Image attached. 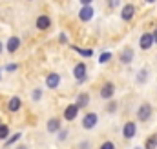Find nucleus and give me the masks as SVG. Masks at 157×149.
I'll list each match as a JSON object with an SVG mask.
<instances>
[{
	"mask_svg": "<svg viewBox=\"0 0 157 149\" xmlns=\"http://www.w3.org/2000/svg\"><path fill=\"white\" fill-rule=\"evenodd\" d=\"M152 114H154V107H152L150 102H143V104L137 107V118H139L141 122H148V120L152 118Z\"/></svg>",
	"mask_w": 157,
	"mask_h": 149,
	"instance_id": "nucleus-1",
	"label": "nucleus"
},
{
	"mask_svg": "<svg viewBox=\"0 0 157 149\" xmlns=\"http://www.w3.org/2000/svg\"><path fill=\"white\" fill-rule=\"evenodd\" d=\"M155 44V40H154V35L150 33V31H146V33H143L141 38H139V47L143 49V51H148V49H152V45Z\"/></svg>",
	"mask_w": 157,
	"mask_h": 149,
	"instance_id": "nucleus-2",
	"label": "nucleus"
},
{
	"mask_svg": "<svg viewBox=\"0 0 157 149\" xmlns=\"http://www.w3.org/2000/svg\"><path fill=\"white\" fill-rule=\"evenodd\" d=\"M86 74H88V67H86V64H84V62L75 64V67H73V76H75V80H77L78 84H82V82L86 80Z\"/></svg>",
	"mask_w": 157,
	"mask_h": 149,
	"instance_id": "nucleus-3",
	"label": "nucleus"
},
{
	"mask_svg": "<svg viewBox=\"0 0 157 149\" xmlns=\"http://www.w3.org/2000/svg\"><path fill=\"white\" fill-rule=\"evenodd\" d=\"M101 98L102 100H112L113 98V95H115V84H112V82H106V84H102V87H101Z\"/></svg>",
	"mask_w": 157,
	"mask_h": 149,
	"instance_id": "nucleus-4",
	"label": "nucleus"
},
{
	"mask_svg": "<svg viewBox=\"0 0 157 149\" xmlns=\"http://www.w3.org/2000/svg\"><path fill=\"white\" fill-rule=\"evenodd\" d=\"M133 16H135V5L133 4H124L122 9H121V18L124 22H132Z\"/></svg>",
	"mask_w": 157,
	"mask_h": 149,
	"instance_id": "nucleus-5",
	"label": "nucleus"
},
{
	"mask_svg": "<svg viewBox=\"0 0 157 149\" xmlns=\"http://www.w3.org/2000/svg\"><path fill=\"white\" fill-rule=\"evenodd\" d=\"M97 124H99L97 113H86V114H84V118H82V127H84V129H93Z\"/></svg>",
	"mask_w": 157,
	"mask_h": 149,
	"instance_id": "nucleus-6",
	"label": "nucleus"
},
{
	"mask_svg": "<svg viewBox=\"0 0 157 149\" xmlns=\"http://www.w3.org/2000/svg\"><path fill=\"white\" fill-rule=\"evenodd\" d=\"M137 135V124L135 122H126L124 125H122V136L126 138V140H132L133 136Z\"/></svg>",
	"mask_w": 157,
	"mask_h": 149,
	"instance_id": "nucleus-7",
	"label": "nucleus"
},
{
	"mask_svg": "<svg viewBox=\"0 0 157 149\" xmlns=\"http://www.w3.org/2000/svg\"><path fill=\"white\" fill-rule=\"evenodd\" d=\"M133 47H130V45H126V47H122V51H121V55H119V60H121V64H124V66H128V64H132V60H133Z\"/></svg>",
	"mask_w": 157,
	"mask_h": 149,
	"instance_id": "nucleus-8",
	"label": "nucleus"
},
{
	"mask_svg": "<svg viewBox=\"0 0 157 149\" xmlns=\"http://www.w3.org/2000/svg\"><path fill=\"white\" fill-rule=\"evenodd\" d=\"M78 109H80V107H78L75 102H73V104H70V106L64 109V118H66L68 122H73V120L78 116Z\"/></svg>",
	"mask_w": 157,
	"mask_h": 149,
	"instance_id": "nucleus-9",
	"label": "nucleus"
},
{
	"mask_svg": "<svg viewBox=\"0 0 157 149\" xmlns=\"http://www.w3.org/2000/svg\"><path fill=\"white\" fill-rule=\"evenodd\" d=\"M35 26H37L39 31H48V29L51 27V18H49L48 15H40V16H37Z\"/></svg>",
	"mask_w": 157,
	"mask_h": 149,
	"instance_id": "nucleus-10",
	"label": "nucleus"
},
{
	"mask_svg": "<svg viewBox=\"0 0 157 149\" xmlns=\"http://www.w3.org/2000/svg\"><path fill=\"white\" fill-rule=\"evenodd\" d=\"M93 15H95V11H93L91 5H82L80 11H78V18H80L82 22H90V20L93 18Z\"/></svg>",
	"mask_w": 157,
	"mask_h": 149,
	"instance_id": "nucleus-11",
	"label": "nucleus"
},
{
	"mask_svg": "<svg viewBox=\"0 0 157 149\" xmlns=\"http://www.w3.org/2000/svg\"><path fill=\"white\" fill-rule=\"evenodd\" d=\"M46 85L48 89H57L60 85V74L59 73H49L46 76Z\"/></svg>",
	"mask_w": 157,
	"mask_h": 149,
	"instance_id": "nucleus-12",
	"label": "nucleus"
},
{
	"mask_svg": "<svg viewBox=\"0 0 157 149\" xmlns=\"http://www.w3.org/2000/svg\"><path fill=\"white\" fill-rule=\"evenodd\" d=\"M46 127H48V133H59L60 129H62V122H60V118H49L48 120V124H46Z\"/></svg>",
	"mask_w": 157,
	"mask_h": 149,
	"instance_id": "nucleus-13",
	"label": "nucleus"
},
{
	"mask_svg": "<svg viewBox=\"0 0 157 149\" xmlns=\"http://www.w3.org/2000/svg\"><path fill=\"white\" fill-rule=\"evenodd\" d=\"M18 47H20V38L18 37H11L7 40V44H6V51L7 53H15V51H18Z\"/></svg>",
	"mask_w": 157,
	"mask_h": 149,
	"instance_id": "nucleus-14",
	"label": "nucleus"
},
{
	"mask_svg": "<svg viewBox=\"0 0 157 149\" xmlns=\"http://www.w3.org/2000/svg\"><path fill=\"white\" fill-rule=\"evenodd\" d=\"M20 107H22V100H20L18 96H11L9 102H7V109H9L11 113H17Z\"/></svg>",
	"mask_w": 157,
	"mask_h": 149,
	"instance_id": "nucleus-15",
	"label": "nucleus"
},
{
	"mask_svg": "<svg viewBox=\"0 0 157 149\" xmlns=\"http://www.w3.org/2000/svg\"><path fill=\"white\" fill-rule=\"evenodd\" d=\"M75 104H77L80 109H82V107H86V106H90V95H88L86 91L78 93V95H77V100H75Z\"/></svg>",
	"mask_w": 157,
	"mask_h": 149,
	"instance_id": "nucleus-16",
	"label": "nucleus"
},
{
	"mask_svg": "<svg viewBox=\"0 0 157 149\" xmlns=\"http://www.w3.org/2000/svg\"><path fill=\"white\" fill-rule=\"evenodd\" d=\"M144 149H157V133H152L144 140Z\"/></svg>",
	"mask_w": 157,
	"mask_h": 149,
	"instance_id": "nucleus-17",
	"label": "nucleus"
},
{
	"mask_svg": "<svg viewBox=\"0 0 157 149\" xmlns=\"http://www.w3.org/2000/svg\"><path fill=\"white\" fill-rule=\"evenodd\" d=\"M148 78H150V71H148L146 67H143V69L137 73V78H135V80H137V84H146Z\"/></svg>",
	"mask_w": 157,
	"mask_h": 149,
	"instance_id": "nucleus-18",
	"label": "nucleus"
},
{
	"mask_svg": "<svg viewBox=\"0 0 157 149\" xmlns=\"http://www.w3.org/2000/svg\"><path fill=\"white\" fill-rule=\"evenodd\" d=\"M71 49H73V51H77L78 55H80V56H84V58H90V56L93 55V51H91V49H82V47H77V45H71Z\"/></svg>",
	"mask_w": 157,
	"mask_h": 149,
	"instance_id": "nucleus-19",
	"label": "nucleus"
},
{
	"mask_svg": "<svg viewBox=\"0 0 157 149\" xmlns=\"http://www.w3.org/2000/svg\"><path fill=\"white\" fill-rule=\"evenodd\" d=\"M20 138H22V133H15L13 136H9V138L6 140V147H11V146H13L15 142H18Z\"/></svg>",
	"mask_w": 157,
	"mask_h": 149,
	"instance_id": "nucleus-20",
	"label": "nucleus"
},
{
	"mask_svg": "<svg viewBox=\"0 0 157 149\" xmlns=\"http://www.w3.org/2000/svg\"><path fill=\"white\" fill-rule=\"evenodd\" d=\"M9 138V127L6 124H0V140H7Z\"/></svg>",
	"mask_w": 157,
	"mask_h": 149,
	"instance_id": "nucleus-21",
	"label": "nucleus"
},
{
	"mask_svg": "<svg viewBox=\"0 0 157 149\" xmlns=\"http://www.w3.org/2000/svg\"><path fill=\"white\" fill-rule=\"evenodd\" d=\"M110 60H112V53H110V51L101 53V56H99V62H101V64H108Z\"/></svg>",
	"mask_w": 157,
	"mask_h": 149,
	"instance_id": "nucleus-22",
	"label": "nucleus"
},
{
	"mask_svg": "<svg viewBox=\"0 0 157 149\" xmlns=\"http://www.w3.org/2000/svg\"><path fill=\"white\" fill-rule=\"evenodd\" d=\"M106 111H108V113H115V111H117V102H115V100H108Z\"/></svg>",
	"mask_w": 157,
	"mask_h": 149,
	"instance_id": "nucleus-23",
	"label": "nucleus"
},
{
	"mask_svg": "<svg viewBox=\"0 0 157 149\" xmlns=\"http://www.w3.org/2000/svg\"><path fill=\"white\" fill-rule=\"evenodd\" d=\"M31 98H33L35 102H39L40 98H42V89H39V87H37V89H33V93H31Z\"/></svg>",
	"mask_w": 157,
	"mask_h": 149,
	"instance_id": "nucleus-24",
	"label": "nucleus"
},
{
	"mask_svg": "<svg viewBox=\"0 0 157 149\" xmlns=\"http://www.w3.org/2000/svg\"><path fill=\"white\" fill-rule=\"evenodd\" d=\"M99 149H115V144L112 142V140H106V142H102L101 144V147Z\"/></svg>",
	"mask_w": 157,
	"mask_h": 149,
	"instance_id": "nucleus-25",
	"label": "nucleus"
},
{
	"mask_svg": "<svg viewBox=\"0 0 157 149\" xmlns=\"http://www.w3.org/2000/svg\"><path fill=\"white\" fill-rule=\"evenodd\" d=\"M119 5H121V0H108V7L110 9H115Z\"/></svg>",
	"mask_w": 157,
	"mask_h": 149,
	"instance_id": "nucleus-26",
	"label": "nucleus"
},
{
	"mask_svg": "<svg viewBox=\"0 0 157 149\" xmlns=\"http://www.w3.org/2000/svg\"><path fill=\"white\" fill-rule=\"evenodd\" d=\"M90 147H91V144H90L88 140H86V142H80V144H78V149H90Z\"/></svg>",
	"mask_w": 157,
	"mask_h": 149,
	"instance_id": "nucleus-27",
	"label": "nucleus"
},
{
	"mask_svg": "<svg viewBox=\"0 0 157 149\" xmlns=\"http://www.w3.org/2000/svg\"><path fill=\"white\" fill-rule=\"evenodd\" d=\"M17 67H18L17 64H7L6 66V71H17Z\"/></svg>",
	"mask_w": 157,
	"mask_h": 149,
	"instance_id": "nucleus-28",
	"label": "nucleus"
},
{
	"mask_svg": "<svg viewBox=\"0 0 157 149\" xmlns=\"http://www.w3.org/2000/svg\"><path fill=\"white\" fill-rule=\"evenodd\" d=\"M66 136H68V131H66V129H60V131H59V138H60V140H64Z\"/></svg>",
	"mask_w": 157,
	"mask_h": 149,
	"instance_id": "nucleus-29",
	"label": "nucleus"
},
{
	"mask_svg": "<svg viewBox=\"0 0 157 149\" xmlns=\"http://www.w3.org/2000/svg\"><path fill=\"white\" fill-rule=\"evenodd\" d=\"M78 2H80L82 5H91V2H93V0H78Z\"/></svg>",
	"mask_w": 157,
	"mask_h": 149,
	"instance_id": "nucleus-30",
	"label": "nucleus"
},
{
	"mask_svg": "<svg viewBox=\"0 0 157 149\" xmlns=\"http://www.w3.org/2000/svg\"><path fill=\"white\" fill-rule=\"evenodd\" d=\"M152 35H154V40H155V44H157V27L152 31Z\"/></svg>",
	"mask_w": 157,
	"mask_h": 149,
	"instance_id": "nucleus-31",
	"label": "nucleus"
},
{
	"mask_svg": "<svg viewBox=\"0 0 157 149\" xmlns=\"http://www.w3.org/2000/svg\"><path fill=\"white\" fill-rule=\"evenodd\" d=\"M66 40H68V38H66V35H60V42H62V44H66Z\"/></svg>",
	"mask_w": 157,
	"mask_h": 149,
	"instance_id": "nucleus-32",
	"label": "nucleus"
},
{
	"mask_svg": "<svg viewBox=\"0 0 157 149\" xmlns=\"http://www.w3.org/2000/svg\"><path fill=\"white\" fill-rule=\"evenodd\" d=\"M144 2H146V4H154L155 0H144Z\"/></svg>",
	"mask_w": 157,
	"mask_h": 149,
	"instance_id": "nucleus-33",
	"label": "nucleus"
},
{
	"mask_svg": "<svg viewBox=\"0 0 157 149\" xmlns=\"http://www.w3.org/2000/svg\"><path fill=\"white\" fill-rule=\"evenodd\" d=\"M2 51H4V44L0 42V53H2Z\"/></svg>",
	"mask_w": 157,
	"mask_h": 149,
	"instance_id": "nucleus-34",
	"label": "nucleus"
},
{
	"mask_svg": "<svg viewBox=\"0 0 157 149\" xmlns=\"http://www.w3.org/2000/svg\"><path fill=\"white\" fill-rule=\"evenodd\" d=\"M17 149H28V147H17Z\"/></svg>",
	"mask_w": 157,
	"mask_h": 149,
	"instance_id": "nucleus-35",
	"label": "nucleus"
},
{
	"mask_svg": "<svg viewBox=\"0 0 157 149\" xmlns=\"http://www.w3.org/2000/svg\"><path fill=\"white\" fill-rule=\"evenodd\" d=\"M133 149H143V147H133Z\"/></svg>",
	"mask_w": 157,
	"mask_h": 149,
	"instance_id": "nucleus-36",
	"label": "nucleus"
},
{
	"mask_svg": "<svg viewBox=\"0 0 157 149\" xmlns=\"http://www.w3.org/2000/svg\"><path fill=\"white\" fill-rule=\"evenodd\" d=\"M0 73H2V71H0Z\"/></svg>",
	"mask_w": 157,
	"mask_h": 149,
	"instance_id": "nucleus-37",
	"label": "nucleus"
}]
</instances>
